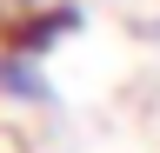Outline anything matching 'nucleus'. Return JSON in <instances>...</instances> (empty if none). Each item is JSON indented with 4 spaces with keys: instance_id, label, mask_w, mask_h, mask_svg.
<instances>
[{
    "instance_id": "1",
    "label": "nucleus",
    "mask_w": 160,
    "mask_h": 153,
    "mask_svg": "<svg viewBox=\"0 0 160 153\" xmlns=\"http://www.w3.org/2000/svg\"><path fill=\"white\" fill-rule=\"evenodd\" d=\"M80 20H87V13H80L73 0L20 7V13H7V20H0V47H7V53H33V60H47L67 33H80Z\"/></svg>"
},
{
    "instance_id": "2",
    "label": "nucleus",
    "mask_w": 160,
    "mask_h": 153,
    "mask_svg": "<svg viewBox=\"0 0 160 153\" xmlns=\"http://www.w3.org/2000/svg\"><path fill=\"white\" fill-rule=\"evenodd\" d=\"M0 100L7 107H40L47 113L60 93H53V80H47V60H33V53H7L0 47Z\"/></svg>"
},
{
    "instance_id": "3",
    "label": "nucleus",
    "mask_w": 160,
    "mask_h": 153,
    "mask_svg": "<svg viewBox=\"0 0 160 153\" xmlns=\"http://www.w3.org/2000/svg\"><path fill=\"white\" fill-rule=\"evenodd\" d=\"M0 7H7V13H20V7H47V0H0Z\"/></svg>"
},
{
    "instance_id": "4",
    "label": "nucleus",
    "mask_w": 160,
    "mask_h": 153,
    "mask_svg": "<svg viewBox=\"0 0 160 153\" xmlns=\"http://www.w3.org/2000/svg\"><path fill=\"white\" fill-rule=\"evenodd\" d=\"M147 33H153V40H160V20H153V27H147Z\"/></svg>"
}]
</instances>
